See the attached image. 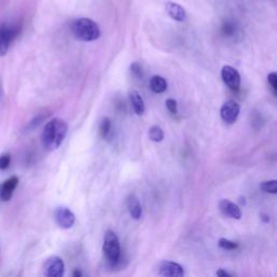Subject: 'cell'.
Listing matches in <instances>:
<instances>
[{
  "label": "cell",
  "mask_w": 277,
  "mask_h": 277,
  "mask_svg": "<svg viewBox=\"0 0 277 277\" xmlns=\"http://www.w3.org/2000/svg\"><path fill=\"white\" fill-rule=\"evenodd\" d=\"M261 219H262L264 222H268V221H270V218H268V216H267L266 214H262Z\"/></svg>",
  "instance_id": "cell-28"
},
{
  "label": "cell",
  "mask_w": 277,
  "mask_h": 277,
  "mask_svg": "<svg viewBox=\"0 0 277 277\" xmlns=\"http://www.w3.org/2000/svg\"><path fill=\"white\" fill-rule=\"evenodd\" d=\"M149 137L153 142H156V143L161 142L164 137L163 130L158 126L151 127L149 130Z\"/></svg>",
  "instance_id": "cell-17"
},
{
  "label": "cell",
  "mask_w": 277,
  "mask_h": 277,
  "mask_svg": "<svg viewBox=\"0 0 277 277\" xmlns=\"http://www.w3.org/2000/svg\"><path fill=\"white\" fill-rule=\"evenodd\" d=\"M42 271L45 277H63L65 271L63 260L57 256L48 258L43 263Z\"/></svg>",
  "instance_id": "cell-5"
},
{
  "label": "cell",
  "mask_w": 277,
  "mask_h": 277,
  "mask_svg": "<svg viewBox=\"0 0 277 277\" xmlns=\"http://www.w3.org/2000/svg\"><path fill=\"white\" fill-rule=\"evenodd\" d=\"M127 206L130 215L132 216V219L138 220L142 216V206L140 204L137 197L135 195H130L127 201Z\"/></svg>",
  "instance_id": "cell-13"
},
{
  "label": "cell",
  "mask_w": 277,
  "mask_h": 277,
  "mask_svg": "<svg viewBox=\"0 0 277 277\" xmlns=\"http://www.w3.org/2000/svg\"><path fill=\"white\" fill-rule=\"evenodd\" d=\"M20 27L16 25H0V57L7 54L13 39L19 35Z\"/></svg>",
  "instance_id": "cell-4"
},
{
  "label": "cell",
  "mask_w": 277,
  "mask_h": 277,
  "mask_svg": "<svg viewBox=\"0 0 277 277\" xmlns=\"http://www.w3.org/2000/svg\"><path fill=\"white\" fill-rule=\"evenodd\" d=\"M239 113H240L239 104L233 100L225 102L220 109L221 118L227 125H233L235 123L239 116Z\"/></svg>",
  "instance_id": "cell-6"
},
{
  "label": "cell",
  "mask_w": 277,
  "mask_h": 277,
  "mask_svg": "<svg viewBox=\"0 0 277 277\" xmlns=\"http://www.w3.org/2000/svg\"><path fill=\"white\" fill-rule=\"evenodd\" d=\"M166 106L171 114H177L178 112V103L175 99H168L166 101Z\"/></svg>",
  "instance_id": "cell-23"
},
{
  "label": "cell",
  "mask_w": 277,
  "mask_h": 277,
  "mask_svg": "<svg viewBox=\"0 0 277 277\" xmlns=\"http://www.w3.org/2000/svg\"><path fill=\"white\" fill-rule=\"evenodd\" d=\"M222 32L225 36H233L236 33V26L232 22H224L222 25Z\"/></svg>",
  "instance_id": "cell-20"
},
{
  "label": "cell",
  "mask_w": 277,
  "mask_h": 277,
  "mask_svg": "<svg viewBox=\"0 0 277 277\" xmlns=\"http://www.w3.org/2000/svg\"><path fill=\"white\" fill-rule=\"evenodd\" d=\"M216 275H218V277H232L230 275V273H228L225 270H223V268H220V270L216 271Z\"/></svg>",
  "instance_id": "cell-26"
},
{
  "label": "cell",
  "mask_w": 277,
  "mask_h": 277,
  "mask_svg": "<svg viewBox=\"0 0 277 277\" xmlns=\"http://www.w3.org/2000/svg\"><path fill=\"white\" fill-rule=\"evenodd\" d=\"M45 118V115H39V116H36V117H34V119L32 120V123L30 124V126L27 127L29 129H34V128H36L37 126H39L41 124V121L42 119Z\"/></svg>",
  "instance_id": "cell-25"
},
{
  "label": "cell",
  "mask_w": 277,
  "mask_h": 277,
  "mask_svg": "<svg viewBox=\"0 0 277 277\" xmlns=\"http://www.w3.org/2000/svg\"><path fill=\"white\" fill-rule=\"evenodd\" d=\"M17 184H19V178L15 176L9 178L4 182L2 188H0V198H2L3 202L10 201Z\"/></svg>",
  "instance_id": "cell-11"
},
{
  "label": "cell",
  "mask_w": 277,
  "mask_h": 277,
  "mask_svg": "<svg viewBox=\"0 0 277 277\" xmlns=\"http://www.w3.org/2000/svg\"><path fill=\"white\" fill-rule=\"evenodd\" d=\"M53 216L58 227L63 230L71 229L75 223V214L66 207H58Z\"/></svg>",
  "instance_id": "cell-7"
},
{
  "label": "cell",
  "mask_w": 277,
  "mask_h": 277,
  "mask_svg": "<svg viewBox=\"0 0 277 277\" xmlns=\"http://www.w3.org/2000/svg\"><path fill=\"white\" fill-rule=\"evenodd\" d=\"M130 69H131V73H132L136 78H142V77H143L142 67H141V65L138 64V63H132V64H131V67H130Z\"/></svg>",
  "instance_id": "cell-24"
},
{
  "label": "cell",
  "mask_w": 277,
  "mask_h": 277,
  "mask_svg": "<svg viewBox=\"0 0 277 277\" xmlns=\"http://www.w3.org/2000/svg\"><path fill=\"white\" fill-rule=\"evenodd\" d=\"M0 256H2V251H0Z\"/></svg>",
  "instance_id": "cell-29"
},
{
  "label": "cell",
  "mask_w": 277,
  "mask_h": 277,
  "mask_svg": "<svg viewBox=\"0 0 277 277\" xmlns=\"http://www.w3.org/2000/svg\"><path fill=\"white\" fill-rule=\"evenodd\" d=\"M103 255L109 267H116L121 261V248L117 234L108 230L104 235Z\"/></svg>",
  "instance_id": "cell-3"
},
{
  "label": "cell",
  "mask_w": 277,
  "mask_h": 277,
  "mask_svg": "<svg viewBox=\"0 0 277 277\" xmlns=\"http://www.w3.org/2000/svg\"><path fill=\"white\" fill-rule=\"evenodd\" d=\"M71 31L76 39L86 42L94 41L101 36L99 25L88 17H80L75 20L71 25Z\"/></svg>",
  "instance_id": "cell-2"
},
{
  "label": "cell",
  "mask_w": 277,
  "mask_h": 277,
  "mask_svg": "<svg viewBox=\"0 0 277 277\" xmlns=\"http://www.w3.org/2000/svg\"><path fill=\"white\" fill-rule=\"evenodd\" d=\"M223 82L227 85L232 91H237L240 87V75L236 68L230 65H224L221 71Z\"/></svg>",
  "instance_id": "cell-8"
},
{
  "label": "cell",
  "mask_w": 277,
  "mask_h": 277,
  "mask_svg": "<svg viewBox=\"0 0 277 277\" xmlns=\"http://www.w3.org/2000/svg\"><path fill=\"white\" fill-rule=\"evenodd\" d=\"M150 88L154 93H162L167 90L168 85L163 77L156 75L152 77V79L150 81Z\"/></svg>",
  "instance_id": "cell-15"
},
{
  "label": "cell",
  "mask_w": 277,
  "mask_h": 277,
  "mask_svg": "<svg viewBox=\"0 0 277 277\" xmlns=\"http://www.w3.org/2000/svg\"><path fill=\"white\" fill-rule=\"evenodd\" d=\"M99 133L103 140H109V136L112 134V121L109 118L104 117L99 127Z\"/></svg>",
  "instance_id": "cell-16"
},
{
  "label": "cell",
  "mask_w": 277,
  "mask_h": 277,
  "mask_svg": "<svg viewBox=\"0 0 277 277\" xmlns=\"http://www.w3.org/2000/svg\"><path fill=\"white\" fill-rule=\"evenodd\" d=\"M160 277H184V270L179 263L172 261H161L157 266Z\"/></svg>",
  "instance_id": "cell-9"
},
{
  "label": "cell",
  "mask_w": 277,
  "mask_h": 277,
  "mask_svg": "<svg viewBox=\"0 0 277 277\" xmlns=\"http://www.w3.org/2000/svg\"><path fill=\"white\" fill-rule=\"evenodd\" d=\"M219 208L221 212L224 215H227L228 218L235 220H239L241 218V211L239 209V207L229 201V199H222L219 203Z\"/></svg>",
  "instance_id": "cell-10"
},
{
  "label": "cell",
  "mask_w": 277,
  "mask_h": 277,
  "mask_svg": "<svg viewBox=\"0 0 277 277\" xmlns=\"http://www.w3.org/2000/svg\"><path fill=\"white\" fill-rule=\"evenodd\" d=\"M129 100H130V103H131L132 108H133L135 114L137 116L143 115L144 112H145V104H144V101H143L141 95L138 94V92H136L134 90L130 91L129 92Z\"/></svg>",
  "instance_id": "cell-14"
},
{
  "label": "cell",
  "mask_w": 277,
  "mask_h": 277,
  "mask_svg": "<svg viewBox=\"0 0 277 277\" xmlns=\"http://www.w3.org/2000/svg\"><path fill=\"white\" fill-rule=\"evenodd\" d=\"M68 131V126L63 119L53 118L42 130L41 142L47 151H56L62 144Z\"/></svg>",
  "instance_id": "cell-1"
},
{
  "label": "cell",
  "mask_w": 277,
  "mask_h": 277,
  "mask_svg": "<svg viewBox=\"0 0 277 277\" xmlns=\"http://www.w3.org/2000/svg\"><path fill=\"white\" fill-rule=\"evenodd\" d=\"M218 245H219L220 248H222L224 250H235V249H237L239 247L237 242L232 241V240L227 239V238H220Z\"/></svg>",
  "instance_id": "cell-19"
},
{
  "label": "cell",
  "mask_w": 277,
  "mask_h": 277,
  "mask_svg": "<svg viewBox=\"0 0 277 277\" xmlns=\"http://www.w3.org/2000/svg\"><path fill=\"white\" fill-rule=\"evenodd\" d=\"M164 9H166V12L168 15L171 17L172 20H175L177 22H184L186 19V11L184 10V8L181 5L173 3V2H168L166 3V6H164Z\"/></svg>",
  "instance_id": "cell-12"
},
{
  "label": "cell",
  "mask_w": 277,
  "mask_h": 277,
  "mask_svg": "<svg viewBox=\"0 0 277 277\" xmlns=\"http://www.w3.org/2000/svg\"><path fill=\"white\" fill-rule=\"evenodd\" d=\"M260 188L263 190L264 193L268 194H277V180H271L262 182Z\"/></svg>",
  "instance_id": "cell-18"
},
{
  "label": "cell",
  "mask_w": 277,
  "mask_h": 277,
  "mask_svg": "<svg viewBox=\"0 0 277 277\" xmlns=\"http://www.w3.org/2000/svg\"><path fill=\"white\" fill-rule=\"evenodd\" d=\"M267 82L270 85L273 93L277 97V72H272L267 75Z\"/></svg>",
  "instance_id": "cell-21"
},
{
  "label": "cell",
  "mask_w": 277,
  "mask_h": 277,
  "mask_svg": "<svg viewBox=\"0 0 277 277\" xmlns=\"http://www.w3.org/2000/svg\"><path fill=\"white\" fill-rule=\"evenodd\" d=\"M72 277H82V272L79 270V268H75L73 271Z\"/></svg>",
  "instance_id": "cell-27"
},
{
  "label": "cell",
  "mask_w": 277,
  "mask_h": 277,
  "mask_svg": "<svg viewBox=\"0 0 277 277\" xmlns=\"http://www.w3.org/2000/svg\"><path fill=\"white\" fill-rule=\"evenodd\" d=\"M11 163V155L3 154L0 156V170H7Z\"/></svg>",
  "instance_id": "cell-22"
}]
</instances>
